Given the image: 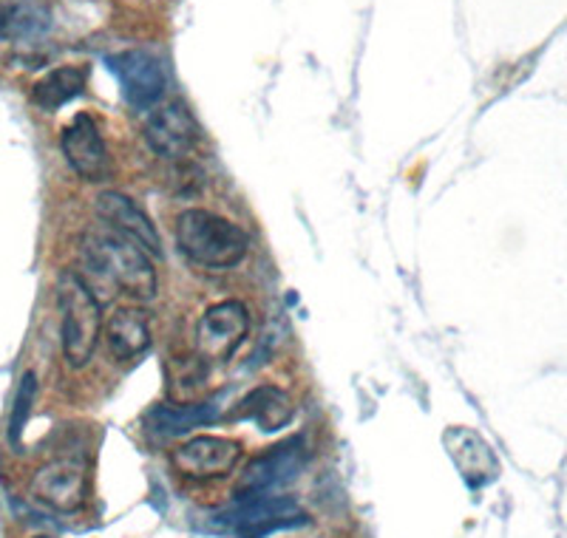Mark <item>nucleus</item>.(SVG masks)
Segmentation results:
<instances>
[{"mask_svg": "<svg viewBox=\"0 0 567 538\" xmlns=\"http://www.w3.org/2000/svg\"><path fill=\"white\" fill-rule=\"evenodd\" d=\"M176 244L196 267L230 269L247 256L250 238L241 227L210 210H185L176 218Z\"/></svg>", "mask_w": 567, "mask_h": 538, "instance_id": "f257e3e1", "label": "nucleus"}, {"mask_svg": "<svg viewBox=\"0 0 567 538\" xmlns=\"http://www.w3.org/2000/svg\"><path fill=\"white\" fill-rule=\"evenodd\" d=\"M83 256L94 272L109 278L134 301H151L156 296V269L140 244L116 236L114 230L89 232L83 238Z\"/></svg>", "mask_w": 567, "mask_h": 538, "instance_id": "f03ea898", "label": "nucleus"}, {"mask_svg": "<svg viewBox=\"0 0 567 538\" xmlns=\"http://www.w3.org/2000/svg\"><path fill=\"white\" fill-rule=\"evenodd\" d=\"M58 303H60V338H63V354L69 365L83 369L100 343L103 332V312L97 298L91 296L85 281L74 272H63L58 278Z\"/></svg>", "mask_w": 567, "mask_h": 538, "instance_id": "7ed1b4c3", "label": "nucleus"}, {"mask_svg": "<svg viewBox=\"0 0 567 538\" xmlns=\"http://www.w3.org/2000/svg\"><path fill=\"white\" fill-rule=\"evenodd\" d=\"M216 521L233 538H265L270 532L310 525L307 513L292 496L278 494L239 496L230 507L216 513Z\"/></svg>", "mask_w": 567, "mask_h": 538, "instance_id": "20e7f679", "label": "nucleus"}, {"mask_svg": "<svg viewBox=\"0 0 567 538\" xmlns=\"http://www.w3.org/2000/svg\"><path fill=\"white\" fill-rule=\"evenodd\" d=\"M310 459V448L303 436H290L287 443L276 445L267 454L256 456V459L241 470L239 479V496H261L276 494L278 487L290 485L301 476L303 465Z\"/></svg>", "mask_w": 567, "mask_h": 538, "instance_id": "39448f33", "label": "nucleus"}, {"mask_svg": "<svg viewBox=\"0 0 567 538\" xmlns=\"http://www.w3.org/2000/svg\"><path fill=\"white\" fill-rule=\"evenodd\" d=\"M250 314L241 301H221L202 314L196 323V354L205 363H221L245 343Z\"/></svg>", "mask_w": 567, "mask_h": 538, "instance_id": "423d86ee", "label": "nucleus"}, {"mask_svg": "<svg viewBox=\"0 0 567 538\" xmlns=\"http://www.w3.org/2000/svg\"><path fill=\"white\" fill-rule=\"evenodd\" d=\"M109 69L114 71L116 83L123 89L125 103L136 111L156 108L165 96V89H168V74H165L162 63L142 49L111 54Z\"/></svg>", "mask_w": 567, "mask_h": 538, "instance_id": "0eeeda50", "label": "nucleus"}, {"mask_svg": "<svg viewBox=\"0 0 567 538\" xmlns=\"http://www.w3.org/2000/svg\"><path fill=\"white\" fill-rule=\"evenodd\" d=\"M241 443L227 436H194L171 454L176 474L194 482L225 479L241 462Z\"/></svg>", "mask_w": 567, "mask_h": 538, "instance_id": "6e6552de", "label": "nucleus"}, {"mask_svg": "<svg viewBox=\"0 0 567 538\" xmlns=\"http://www.w3.org/2000/svg\"><path fill=\"white\" fill-rule=\"evenodd\" d=\"M60 148L71 170L85 182H103L111 170V156L105 148L97 122L89 114H78L60 134Z\"/></svg>", "mask_w": 567, "mask_h": 538, "instance_id": "1a4fd4ad", "label": "nucleus"}, {"mask_svg": "<svg viewBox=\"0 0 567 538\" xmlns=\"http://www.w3.org/2000/svg\"><path fill=\"white\" fill-rule=\"evenodd\" d=\"M145 142L162 159L179 162L194 154L199 142V125L185 103H168L151 114L145 125Z\"/></svg>", "mask_w": 567, "mask_h": 538, "instance_id": "9d476101", "label": "nucleus"}, {"mask_svg": "<svg viewBox=\"0 0 567 538\" xmlns=\"http://www.w3.org/2000/svg\"><path fill=\"white\" fill-rule=\"evenodd\" d=\"M32 496L58 513H78L85 501L83 465L71 459H52L32 476Z\"/></svg>", "mask_w": 567, "mask_h": 538, "instance_id": "9b49d317", "label": "nucleus"}, {"mask_svg": "<svg viewBox=\"0 0 567 538\" xmlns=\"http://www.w3.org/2000/svg\"><path fill=\"white\" fill-rule=\"evenodd\" d=\"M97 216L105 225L116 232V236L128 238V241L140 244L148 256H162V238L156 232L154 221H151L142 207H136L128 196L116 190H105L97 196Z\"/></svg>", "mask_w": 567, "mask_h": 538, "instance_id": "f8f14e48", "label": "nucleus"}, {"mask_svg": "<svg viewBox=\"0 0 567 538\" xmlns=\"http://www.w3.org/2000/svg\"><path fill=\"white\" fill-rule=\"evenodd\" d=\"M443 445L457 465L460 476L468 482L471 487L488 485L496 476V459L494 451L488 448L483 436L471 428H449L443 436Z\"/></svg>", "mask_w": 567, "mask_h": 538, "instance_id": "ddd939ff", "label": "nucleus"}, {"mask_svg": "<svg viewBox=\"0 0 567 538\" xmlns=\"http://www.w3.org/2000/svg\"><path fill=\"white\" fill-rule=\"evenodd\" d=\"M292 414H296V408H292L287 391L278 389V385H256L241 397L233 417L256 423L258 431H265V434H276L292 423Z\"/></svg>", "mask_w": 567, "mask_h": 538, "instance_id": "4468645a", "label": "nucleus"}, {"mask_svg": "<svg viewBox=\"0 0 567 538\" xmlns=\"http://www.w3.org/2000/svg\"><path fill=\"white\" fill-rule=\"evenodd\" d=\"M105 340L114 360L128 363L151 349L148 312L140 307H120L105 323Z\"/></svg>", "mask_w": 567, "mask_h": 538, "instance_id": "2eb2a0df", "label": "nucleus"}, {"mask_svg": "<svg viewBox=\"0 0 567 538\" xmlns=\"http://www.w3.org/2000/svg\"><path fill=\"white\" fill-rule=\"evenodd\" d=\"M216 420H219L216 403H162L148 411V431L156 436H185L202 425L216 423Z\"/></svg>", "mask_w": 567, "mask_h": 538, "instance_id": "dca6fc26", "label": "nucleus"}, {"mask_svg": "<svg viewBox=\"0 0 567 538\" xmlns=\"http://www.w3.org/2000/svg\"><path fill=\"white\" fill-rule=\"evenodd\" d=\"M52 27L43 0H0V40H32Z\"/></svg>", "mask_w": 567, "mask_h": 538, "instance_id": "f3484780", "label": "nucleus"}, {"mask_svg": "<svg viewBox=\"0 0 567 538\" xmlns=\"http://www.w3.org/2000/svg\"><path fill=\"white\" fill-rule=\"evenodd\" d=\"M85 80H89V69L83 65H60L34 83L32 100L38 103V108L58 111L83 94Z\"/></svg>", "mask_w": 567, "mask_h": 538, "instance_id": "a211bd4d", "label": "nucleus"}, {"mask_svg": "<svg viewBox=\"0 0 567 538\" xmlns=\"http://www.w3.org/2000/svg\"><path fill=\"white\" fill-rule=\"evenodd\" d=\"M34 400H38V377H34V372H27L20 377L18 391H14L12 417H9V443H12V448H20L23 431H27L29 417H32Z\"/></svg>", "mask_w": 567, "mask_h": 538, "instance_id": "6ab92c4d", "label": "nucleus"}, {"mask_svg": "<svg viewBox=\"0 0 567 538\" xmlns=\"http://www.w3.org/2000/svg\"><path fill=\"white\" fill-rule=\"evenodd\" d=\"M38 538H49V536H38Z\"/></svg>", "mask_w": 567, "mask_h": 538, "instance_id": "aec40b11", "label": "nucleus"}]
</instances>
